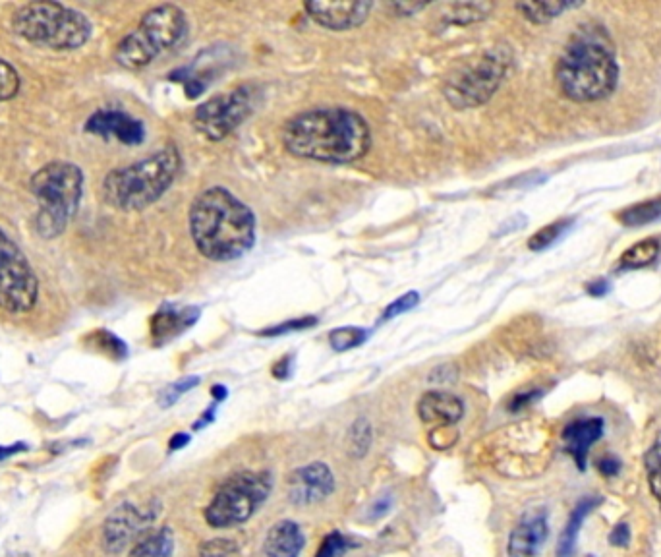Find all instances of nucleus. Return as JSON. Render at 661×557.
Segmentation results:
<instances>
[{
    "label": "nucleus",
    "instance_id": "obj_1",
    "mask_svg": "<svg viewBox=\"0 0 661 557\" xmlns=\"http://www.w3.org/2000/svg\"><path fill=\"white\" fill-rule=\"evenodd\" d=\"M283 146L300 159L348 165L372 146L370 126L346 107H317L290 118L283 128Z\"/></svg>",
    "mask_w": 661,
    "mask_h": 557
},
{
    "label": "nucleus",
    "instance_id": "obj_2",
    "mask_svg": "<svg viewBox=\"0 0 661 557\" xmlns=\"http://www.w3.org/2000/svg\"><path fill=\"white\" fill-rule=\"evenodd\" d=\"M190 235L203 258L232 262L256 244V215L223 186L203 190L190 207Z\"/></svg>",
    "mask_w": 661,
    "mask_h": 557
},
{
    "label": "nucleus",
    "instance_id": "obj_3",
    "mask_svg": "<svg viewBox=\"0 0 661 557\" xmlns=\"http://www.w3.org/2000/svg\"><path fill=\"white\" fill-rule=\"evenodd\" d=\"M559 91L575 103L609 97L619 84V62L604 31L584 26L571 37L555 64Z\"/></svg>",
    "mask_w": 661,
    "mask_h": 557
},
{
    "label": "nucleus",
    "instance_id": "obj_4",
    "mask_svg": "<svg viewBox=\"0 0 661 557\" xmlns=\"http://www.w3.org/2000/svg\"><path fill=\"white\" fill-rule=\"evenodd\" d=\"M180 167L178 149L163 147L142 161L105 176L101 186L103 200L120 211H140L153 206L171 188Z\"/></svg>",
    "mask_w": 661,
    "mask_h": 557
},
{
    "label": "nucleus",
    "instance_id": "obj_5",
    "mask_svg": "<svg viewBox=\"0 0 661 557\" xmlns=\"http://www.w3.org/2000/svg\"><path fill=\"white\" fill-rule=\"evenodd\" d=\"M29 190L39 206L35 217L37 233L43 238H55L64 233L78 211L84 194V175L72 163L53 161L33 175Z\"/></svg>",
    "mask_w": 661,
    "mask_h": 557
},
{
    "label": "nucleus",
    "instance_id": "obj_6",
    "mask_svg": "<svg viewBox=\"0 0 661 557\" xmlns=\"http://www.w3.org/2000/svg\"><path fill=\"white\" fill-rule=\"evenodd\" d=\"M12 30L33 45L53 51H74L86 45L93 26L84 12L64 4L29 2L14 14Z\"/></svg>",
    "mask_w": 661,
    "mask_h": 557
},
{
    "label": "nucleus",
    "instance_id": "obj_7",
    "mask_svg": "<svg viewBox=\"0 0 661 557\" xmlns=\"http://www.w3.org/2000/svg\"><path fill=\"white\" fill-rule=\"evenodd\" d=\"M511 60V51L503 45H497L459 64L447 76L443 86L447 103L459 111L486 105L505 80Z\"/></svg>",
    "mask_w": 661,
    "mask_h": 557
},
{
    "label": "nucleus",
    "instance_id": "obj_8",
    "mask_svg": "<svg viewBox=\"0 0 661 557\" xmlns=\"http://www.w3.org/2000/svg\"><path fill=\"white\" fill-rule=\"evenodd\" d=\"M271 494L267 472H238L223 482L205 507V521L213 528H232L246 523Z\"/></svg>",
    "mask_w": 661,
    "mask_h": 557
},
{
    "label": "nucleus",
    "instance_id": "obj_9",
    "mask_svg": "<svg viewBox=\"0 0 661 557\" xmlns=\"http://www.w3.org/2000/svg\"><path fill=\"white\" fill-rule=\"evenodd\" d=\"M491 467L513 478L534 476L547 467V436L542 428H511L489 451Z\"/></svg>",
    "mask_w": 661,
    "mask_h": 557
},
{
    "label": "nucleus",
    "instance_id": "obj_10",
    "mask_svg": "<svg viewBox=\"0 0 661 557\" xmlns=\"http://www.w3.org/2000/svg\"><path fill=\"white\" fill-rule=\"evenodd\" d=\"M39 296V281L20 246L0 229V310L26 314Z\"/></svg>",
    "mask_w": 661,
    "mask_h": 557
},
{
    "label": "nucleus",
    "instance_id": "obj_11",
    "mask_svg": "<svg viewBox=\"0 0 661 557\" xmlns=\"http://www.w3.org/2000/svg\"><path fill=\"white\" fill-rule=\"evenodd\" d=\"M254 89L250 86L230 89L200 105L194 113V126L211 142H221L254 113Z\"/></svg>",
    "mask_w": 661,
    "mask_h": 557
},
{
    "label": "nucleus",
    "instance_id": "obj_12",
    "mask_svg": "<svg viewBox=\"0 0 661 557\" xmlns=\"http://www.w3.org/2000/svg\"><path fill=\"white\" fill-rule=\"evenodd\" d=\"M136 35L147 47V51L157 59L161 53L171 51L182 43L188 31V20L182 8L174 4H161L145 12Z\"/></svg>",
    "mask_w": 661,
    "mask_h": 557
},
{
    "label": "nucleus",
    "instance_id": "obj_13",
    "mask_svg": "<svg viewBox=\"0 0 661 557\" xmlns=\"http://www.w3.org/2000/svg\"><path fill=\"white\" fill-rule=\"evenodd\" d=\"M157 513L159 507L153 503L140 507L136 503L126 501L118 505L103 525V544L107 552L120 554L130 544H134L155 523Z\"/></svg>",
    "mask_w": 661,
    "mask_h": 557
},
{
    "label": "nucleus",
    "instance_id": "obj_14",
    "mask_svg": "<svg viewBox=\"0 0 661 557\" xmlns=\"http://www.w3.org/2000/svg\"><path fill=\"white\" fill-rule=\"evenodd\" d=\"M335 490V476L325 463H310L292 470L287 480L288 499L292 505L308 507L329 498Z\"/></svg>",
    "mask_w": 661,
    "mask_h": 557
},
{
    "label": "nucleus",
    "instance_id": "obj_15",
    "mask_svg": "<svg viewBox=\"0 0 661 557\" xmlns=\"http://www.w3.org/2000/svg\"><path fill=\"white\" fill-rule=\"evenodd\" d=\"M372 2H346V0H312L304 4L308 16L321 28L333 31H346L362 26L370 10Z\"/></svg>",
    "mask_w": 661,
    "mask_h": 557
},
{
    "label": "nucleus",
    "instance_id": "obj_16",
    "mask_svg": "<svg viewBox=\"0 0 661 557\" xmlns=\"http://www.w3.org/2000/svg\"><path fill=\"white\" fill-rule=\"evenodd\" d=\"M86 130L105 140L115 138L124 146H140L145 140L144 124L115 109H101L93 113L87 120Z\"/></svg>",
    "mask_w": 661,
    "mask_h": 557
},
{
    "label": "nucleus",
    "instance_id": "obj_17",
    "mask_svg": "<svg viewBox=\"0 0 661 557\" xmlns=\"http://www.w3.org/2000/svg\"><path fill=\"white\" fill-rule=\"evenodd\" d=\"M605 422L600 416L576 418L563 430V443L567 453L575 459L578 470H586L590 447L604 436Z\"/></svg>",
    "mask_w": 661,
    "mask_h": 557
},
{
    "label": "nucleus",
    "instance_id": "obj_18",
    "mask_svg": "<svg viewBox=\"0 0 661 557\" xmlns=\"http://www.w3.org/2000/svg\"><path fill=\"white\" fill-rule=\"evenodd\" d=\"M549 527L544 511L526 515L513 530L509 540L511 557H536L546 544Z\"/></svg>",
    "mask_w": 661,
    "mask_h": 557
},
{
    "label": "nucleus",
    "instance_id": "obj_19",
    "mask_svg": "<svg viewBox=\"0 0 661 557\" xmlns=\"http://www.w3.org/2000/svg\"><path fill=\"white\" fill-rule=\"evenodd\" d=\"M418 414L428 424L455 426L464 414V405L449 391H428L418 403Z\"/></svg>",
    "mask_w": 661,
    "mask_h": 557
},
{
    "label": "nucleus",
    "instance_id": "obj_20",
    "mask_svg": "<svg viewBox=\"0 0 661 557\" xmlns=\"http://www.w3.org/2000/svg\"><path fill=\"white\" fill-rule=\"evenodd\" d=\"M304 546L306 536L300 525L294 521H279L267 532L263 550L267 557H300Z\"/></svg>",
    "mask_w": 661,
    "mask_h": 557
},
{
    "label": "nucleus",
    "instance_id": "obj_21",
    "mask_svg": "<svg viewBox=\"0 0 661 557\" xmlns=\"http://www.w3.org/2000/svg\"><path fill=\"white\" fill-rule=\"evenodd\" d=\"M198 316V308H163L151 320V339L155 345H165L192 327Z\"/></svg>",
    "mask_w": 661,
    "mask_h": 557
},
{
    "label": "nucleus",
    "instance_id": "obj_22",
    "mask_svg": "<svg viewBox=\"0 0 661 557\" xmlns=\"http://www.w3.org/2000/svg\"><path fill=\"white\" fill-rule=\"evenodd\" d=\"M604 499L598 498V496H588V498H582L575 505V509L571 511L569 515V521L567 525L563 528L561 536H559V542H557V557H573L576 552V542H578V534H580V528H582V523L584 519L596 509L602 505Z\"/></svg>",
    "mask_w": 661,
    "mask_h": 557
},
{
    "label": "nucleus",
    "instance_id": "obj_23",
    "mask_svg": "<svg viewBox=\"0 0 661 557\" xmlns=\"http://www.w3.org/2000/svg\"><path fill=\"white\" fill-rule=\"evenodd\" d=\"M174 552L173 528L161 527L157 530H147L140 536L128 557H171Z\"/></svg>",
    "mask_w": 661,
    "mask_h": 557
},
{
    "label": "nucleus",
    "instance_id": "obj_24",
    "mask_svg": "<svg viewBox=\"0 0 661 557\" xmlns=\"http://www.w3.org/2000/svg\"><path fill=\"white\" fill-rule=\"evenodd\" d=\"M661 254L660 238H644L625 250L617 262L619 271H633L654 264Z\"/></svg>",
    "mask_w": 661,
    "mask_h": 557
},
{
    "label": "nucleus",
    "instance_id": "obj_25",
    "mask_svg": "<svg viewBox=\"0 0 661 557\" xmlns=\"http://www.w3.org/2000/svg\"><path fill=\"white\" fill-rule=\"evenodd\" d=\"M578 6L573 2H563V0H532V2H518L517 10L532 24H549L555 18H559L565 10Z\"/></svg>",
    "mask_w": 661,
    "mask_h": 557
},
{
    "label": "nucleus",
    "instance_id": "obj_26",
    "mask_svg": "<svg viewBox=\"0 0 661 557\" xmlns=\"http://www.w3.org/2000/svg\"><path fill=\"white\" fill-rule=\"evenodd\" d=\"M445 22L455 24V26H470L476 22H482L489 16L493 10L491 2H455L445 6Z\"/></svg>",
    "mask_w": 661,
    "mask_h": 557
},
{
    "label": "nucleus",
    "instance_id": "obj_27",
    "mask_svg": "<svg viewBox=\"0 0 661 557\" xmlns=\"http://www.w3.org/2000/svg\"><path fill=\"white\" fill-rule=\"evenodd\" d=\"M658 219H661V196L638 202L634 206L625 207L617 213V221L623 227H633V229L650 225Z\"/></svg>",
    "mask_w": 661,
    "mask_h": 557
},
{
    "label": "nucleus",
    "instance_id": "obj_28",
    "mask_svg": "<svg viewBox=\"0 0 661 557\" xmlns=\"http://www.w3.org/2000/svg\"><path fill=\"white\" fill-rule=\"evenodd\" d=\"M374 440V430L368 418H358L348 432V453L352 459H362L368 455Z\"/></svg>",
    "mask_w": 661,
    "mask_h": 557
},
{
    "label": "nucleus",
    "instance_id": "obj_29",
    "mask_svg": "<svg viewBox=\"0 0 661 557\" xmlns=\"http://www.w3.org/2000/svg\"><path fill=\"white\" fill-rule=\"evenodd\" d=\"M644 470L652 496L656 498L661 509V434L644 455Z\"/></svg>",
    "mask_w": 661,
    "mask_h": 557
},
{
    "label": "nucleus",
    "instance_id": "obj_30",
    "mask_svg": "<svg viewBox=\"0 0 661 557\" xmlns=\"http://www.w3.org/2000/svg\"><path fill=\"white\" fill-rule=\"evenodd\" d=\"M573 223H575V219L565 217V219H559V221L547 225L528 240V248L534 250V252L546 250L553 242H557L561 236L565 235L573 227Z\"/></svg>",
    "mask_w": 661,
    "mask_h": 557
},
{
    "label": "nucleus",
    "instance_id": "obj_31",
    "mask_svg": "<svg viewBox=\"0 0 661 557\" xmlns=\"http://www.w3.org/2000/svg\"><path fill=\"white\" fill-rule=\"evenodd\" d=\"M329 341H331L333 351H350L354 347H360L366 341V331H362L360 327H341V329L331 331Z\"/></svg>",
    "mask_w": 661,
    "mask_h": 557
},
{
    "label": "nucleus",
    "instance_id": "obj_32",
    "mask_svg": "<svg viewBox=\"0 0 661 557\" xmlns=\"http://www.w3.org/2000/svg\"><path fill=\"white\" fill-rule=\"evenodd\" d=\"M20 91V74L6 60L0 59V103L10 101Z\"/></svg>",
    "mask_w": 661,
    "mask_h": 557
},
{
    "label": "nucleus",
    "instance_id": "obj_33",
    "mask_svg": "<svg viewBox=\"0 0 661 557\" xmlns=\"http://www.w3.org/2000/svg\"><path fill=\"white\" fill-rule=\"evenodd\" d=\"M350 548H352V544L341 532H331L323 538L316 557H345Z\"/></svg>",
    "mask_w": 661,
    "mask_h": 557
},
{
    "label": "nucleus",
    "instance_id": "obj_34",
    "mask_svg": "<svg viewBox=\"0 0 661 557\" xmlns=\"http://www.w3.org/2000/svg\"><path fill=\"white\" fill-rule=\"evenodd\" d=\"M198 383H200V378H198V376H192V378H184V380H180V382L169 385V387L161 393V397H159V405L165 407V409H167V407H173L174 403H176L184 393H188L190 389H194Z\"/></svg>",
    "mask_w": 661,
    "mask_h": 557
},
{
    "label": "nucleus",
    "instance_id": "obj_35",
    "mask_svg": "<svg viewBox=\"0 0 661 557\" xmlns=\"http://www.w3.org/2000/svg\"><path fill=\"white\" fill-rule=\"evenodd\" d=\"M238 552V546L230 538H213L200 544V557H229Z\"/></svg>",
    "mask_w": 661,
    "mask_h": 557
},
{
    "label": "nucleus",
    "instance_id": "obj_36",
    "mask_svg": "<svg viewBox=\"0 0 661 557\" xmlns=\"http://www.w3.org/2000/svg\"><path fill=\"white\" fill-rule=\"evenodd\" d=\"M93 345H97V349L103 354H109V356H115V358L126 356V345L111 333H105V331L95 333L93 335Z\"/></svg>",
    "mask_w": 661,
    "mask_h": 557
},
{
    "label": "nucleus",
    "instance_id": "obj_37",
    "mask_svg": "<svg viewBox=\"0 0 661 557\" xmlns=\"http://www.w3.org/2000/svg\"><path fill=\"white\" fill-rule=\"evenodd\" d=\"M459 440V432L453 426H439L430 434V445L437 451L453 447Z\"/></svg>",
    "mask_w": 661,
    "mask_h": 557
},
{
    "label": "nucleus",
    "instance_id": "obj_38",
    "mask_svg": "<svg viewBox=\"0 0 661 557\" xmlns=\"http://www.w3.org/2000/svg\"><path fill=\"white\" fill-rule=\"evenodd\" d=\"M420 302V294L414 293H406L399 298V300H395L387 310H385V314H383V320H391V318H397V316H401V314H404V312H408V310H412L416 304Z\"/></svg>",
    "mask_w": 661,
    "mask_h": 557
},
{
    "label": "nucleus",
    "instance_id": "obj_39",
    "mask_svg": "<svg viewBox=\"0 0 661 557\" xmlns=\"http://www.w3.org/2000/svg\"><path fill=\"white\" fill-rule=\"evenodd\" d=\"M316 323H317L316 318H304V320H292V322L279 323V325H275V327H271V329H265V331H261L259 335H263V337H277V335H287V333H290V331H300V329H308V327H312V325H316Z\"/></svg>",
    "mask_w": 661,
    "mask_h": 557
},
{
    "label": "nucleus",
    "instance_id": "obj_40",
    "mask_svg": "<svg viewBox=\"0 0 661 557\" xmlns=\"http://www.w3.org/2000/svg\"><path fill=\"white\" fill-rule=\"evenodd\" d=\"M391 505H393L391 494H381V496L375 498L374 501H372V505L368 507V511H366V521H368V523H377L379 519H383V517L391 511Z\"/></svg>",
    "mask_w": 661,
    "mask_h": 557
},
{
    "label": "nucleus",
    "instance_id": "obj_41",
    "mask_svg": "<svg viewBox=\"0 0 661 557\" xmlns=\"http://www.w3.org/2000/svg\"><path fill=\"white\" fill-rule=\"evenodd\" d=\"M631 542V528L627 523H619L615 525L613 530L609 532V544L615 548H627Z\"/></svg>",
    "mask_w": 661,
    "mask_h": 557
},
{
    "label": "nucleus",
    "instance_id": "obj_42",
    "mask_svg": "<svg viewBox=\"0 0 661 557\" xmlns=\"http://www.w3.org/2000/svg\"><path fill=\"white\" fill-rule=\"evenodd\" d=\"M544 395V391L542 389H532V391H526V393H520V395H517L513 401H511V405H509V409L513 412L520 411V409H524V407H528L530 403H534L536 399H540Z\"/></svg>",
    "mask_w": 661,
    "mask_h": 557
},
{
    "label": "nucleus",
    "instance_id": "obj_43",
    "mask_svg": "<svg viewBox=\"0 0 661 557\" xmlns=\"http://www.w3.org/2000/svg\"><path fill=\"white\" fill-rule=\"evenodd\" d=\"M598 469L607 478H613V476H617L621 472V461L615 459V457H604V459H600Z\"/></svg>",
    "mask_w": 661,
    "mask_h": 557
},
{
    "label": "nucleus",
    "instance_id": "obj_44",
    "mask_svg": "<svg viewBox=\"0 0 661 557\" xmlns=\"http://www.w3.org/2000/svg\"><path fill=\"white\" fill-rule=\"evenodd\" d=\"M609 291H611V283L607 279H594L592 283L586 285V293L590 296H596V298L605 296Z\"/></svg>",
    "mask_w": 661,
    "mask_h": 557
},
{
    "label": "nucleus",
    "instance_id": "obj_45",
    "mask_svg": "<svg viewBox=\"0 0 661 557\" xmlns=\"http://www.w3.org/2000/svg\"><path fill=\"white\" fill-rule=\"evenodd\" d=\"M24 451H28V445L22 443V441L14 443V445H0V463L14 457V455H18V453H24Z\"/></svg>",
    "mask_w": 661,
    "mask_h": 557
},
{
    "label": "nucleus",
    "instance_id": "obj_46",
    "mask_svg": "<svg viewBox=\"0 0 661 557\" xmlns=\"http://www.w3.org/2000/svg\"><path fill=\"white\" fill-rule=\"evenodd\" d=\"M424 8H426V4H406V2L393 4V10L399 12V16H414L416 12H420Z\"/></svg>",
    "mask_w": 661,
    "mask_h": 557
},
{
    "label": "nucleus",
    "instance_id": "obj_47",
    "mask_svg": "<svg viewBox=\"0 0 661 557\" xmlns=\"http://www.w3.org/2000/svg\"><path fill=\"white\" fill-rule=\"evenodd\" d=\"M290 364H292V358H281L275 366H273V376L279 378V380H285L290 376Z\"/></svg>",
    "mask_w": 661,
    "mask_h": 557
},
{
    "label": "nucleus",
    "instance_id": "obj_48",
    "mask_svg": "<svg viewBox=\"0 0 661 557\" xmlns=\"http://www.w3.org/2000/svg\"><path fill=\"white\" fill-rule=\"evenodd\" d=\"M188 443H190V436H188V434H184V432H178V434H174L173 438H171V441H169V447H171L173 451H178V449L186 447Z\"/></svg>",
    "mask_w": 661,
    "mask_h": 557
},
{
    "label": "nucleus",
    "instance_id": "obj_49",
    "mask_svg": "<svg viewBox=\"0 0 661 557\" xmlns=\"http://www.w3.org/2000/svg\"><path fill=\"white\" fill-rule=\"evenodd\" d=\"M211 393H213V399H215V403H223V401H225V397H227V389H225V385H215Z\"/></svg>",
    "mask_w": 661,
    "mask_h": 557
}]
</instances>
